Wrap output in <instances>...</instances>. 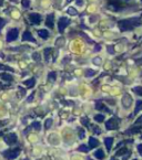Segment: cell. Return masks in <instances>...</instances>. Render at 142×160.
<instances>
[{"instance_id": "29", "label": "cell", "mask_w": 142, "mask_h": 160, "mask_svg": "<svg viewBox=\"0 0 142 160\" xmlns=\"http://www.w3.org/2000/svg\"><path fill=\"white\" fill-rule=\"evenodd\" d=\"M126 152H128V150H126V148H122V149H120L119 151H117V156H122L123 153H126Z\"/></svg>"}, {"instance_id": "24", "label": "cell", "mask_w": 142, "mask_h": 160, "mask_svg": "<svg viewBox=\"0 0 142 160\" xmlns=\"http://www.w3.org/2000/svg\"><path fill=\"white\" fill-rule=\"evenodd\" d=\"M134 93L138 95H140V96H142V86H138V87H134L133 88Z\"/></svg>"}, {"instance_id": "2", "label": "cell", "mask_w": 142, "mask_h": 160, "mask_svg": "<svg viewBox=\"0 0 142 160\" xmlns=\"http://www.w3.org/2000/svg\"><path fill=\"white\" fill-rule=\"evenodd\" d=\"M19 153H20V149L17 148V149H11V150H7V151H5L3 152V156H5L8 160H12V159H15V158L18 157Z\"/></svg>"}, {"instance_id": "44", "label": "cell", "mask_w": 142, "mask_h": 160, "mask_svg": "<svg viewBox=\"0 0 142 160\" xmlns=\"http://www.w3.org/2000/svg\"><path fill=\"white\" fill-rule=\"evenodd\" d=\"M82 123H83V125L88 126V121H87V119H82Z\"/></svg>"}, {"instance_id": "11", "label": "cell", "mask_w": 142, "mask_h": 160, "mask_svg": "<svg viewBox=\"0 0 142 160\" xmlns=\"http://www.w3.org/2000/svg\"><path fill=\"white\" fill-rule=\"evenodd\" d=\"M104 144H105L107 149L110 151L111 147H112V145H113V138H112V137H107V138L104 139Z\"/></svg>"}, {"instance_id": "26", "label": "cell", "mask_w": 142, "mask_h": 160, "mask_svg": "<svg viewBox=\"0 0 142 160\" xmlns=\"http://www.w3.org/2000/svg\"><path fill=\"white\" fill-rule=\"evenodd\" d=\"M95 74V71H93V70H87L86 71V76L87 77H91V76H93Z\"/></svg>"}, {"instance_id": "31", "label": "cell", "mask_w": 142, "mask_h": 160, "mask_svg": "<svg viewBox=\"0 0 142 160\" xmlns=\"http://www.w3.org/2000/svg\"><path fill=\"white\" fill-rule=\"evenodd\" d=\"M92 130H93V133H95V134H97V135H99V134L101 133L100 128H98L97 126H93V127H92Z\"/></svg>"}, {"instance_id": "33", "label": "cell", "mask_w": 142, "mask_h": 160, "mask_svg": "<svg viewBox=\"0 0 142 160\" xmlns=\"http://www.w3.org/2000/svg\"><path fill=\"white\" fill-rule=\"evenodd\" d=\"M84 136H86V133H84L83 129H79V137L80 138H84Z\"/></svg>"}, {"instance_id": "4", "label": "cell", "mask_w": 142, "mask_h": 160, "mask_svg": "<svg viewBox=\"0 0 142 160\" xmlns=\"http://www.w3.org/2000/svg\"><path fill=\"white\" fill-rule=\"evenodd\" d=\"M70 23V20H69L68 18H64V17H62V18L59 19L58 21V29L60 32H63V30L66 29V27L68 26V24Z\"/></svg>"}, {"instance_id": "23", "label": "cell", "mask_w": 142, "mask_h": 160, "mask_svg": "<svg viewBox=\"0 0 142 160\" xmlns=\"http://www.w3.org/2000/svg\"><path fill=\"white\" fill-rule=\"evenodd\" d=\"M78 150L81 151V152H88V151H89V148H88L86 145H81V146L78 148Z\"/></svg>"}, {"instance_id": "8", "label": "cell", "mask_w": 142, "mask_h": 160, "mask_svg": "<svg viewBox=\"0 0 142 160\" xmlns=\"http://www.w3.org/2000/svg\"><path fill=\"white\" fill-rule=\"evenodd\" d=\"M132 104V97L129 94H124L122 97V105L124 108H129Z\"/></svg>"}, {"instance_id": "28", "label": "cell", "mask_w": 142, "mask_h": 160, "mask_svg": "<svg viewBox=\"0 0 142 160\" xmlns=\"http://www.w3.org/2000/svg\"><path fill=\"white\" fill-rule=\"evenodd\" d=\"M51 125H52V119H51V118H49V119H47V120H46V125H45L46 129L50 128Z\"/></svg>"}, {"instance_id": "3", "label": "cell", "mask_w": 142, "mask_h": 160, "mask_svg": "<svg viewBox=\"0 0 142 160\" xmlns=\"http://www.w3.org/2000/svg\"><path fill=\"white\" fill-rule=\"evenodd\" d=\"M19 35V31L18 29H11L8 31V33H7V41L8 42H12V41H15V40H17V38H18Z\"/></svg>"}, {"instance_id": "22", "label": "cell", "mask_w": 142, "mask_h": 160, "mask_svg": "<svg viewBox=\"0 0 142 160\" xmlns=\"http://www.w3.org/2000/svg\"><path fill=\"white\" fill-rule=\"evenodd\" d=\"M67 12H68L69 14H70V16H76L77 13H78V12H77V10H76V9H74V8H72V7H70V8H68V9H67Z\"/></svg>"}, {"instance_id": "51", "label": "cell", "mask_w": 142, "mask_h": 160, "mask_svg": "<svg viewBox=\"0 0 142 160\" xmlns=\"http://www.w3.org/2000/svg\"><path fill=\"white\" fill-rule=\"evenodd\" d=\"M141 1H142V0H141Z\"/></svg>"}, {"instance_id": "30", "label": "cell", "mask_w": 142, "mask_h": 160, "mask_svg": "<svg viewBox=\"0 0 142 160\" xmlns=\"http://www.w3.org/2000/svg\"><path fill=\"white\" fill-rule=\"evenodd\" d=\"M92 62H93V63H95V65H100V63H101V59H100V58H95Z\"/></svg>"}, {"instance_id": "45", "label": "cell", "mask_w": 142, "mask_h": 160, "mask_svg": "<svg viewBox=\"0 0 142 160\" xmlns=\"http://www.w3.org/2000/svg\"><path fill=\"white\" fill-rule=\"evenodd\" d=\"M99 50H100V45H95V51H99Z\"/></svg>"}, {"instance_id": "14", "label": "cell", "mask_w": 142, "mask_h": 160, "mask_svg": "<svg viewBox=\"0 0 142 160\" xmlns=\"http://www.w3.org/2000/svg\"><path fill=\"white\" fill-rule=\"evenodd\" d=\"M0 77L3 80V81H12V75L9 73H0Z\"/></svg>"}, {"instance_id": "40", "label": "cell", "mask_w": 142, "mask_h": 160, "mask_svg": "<svg viewBox=\"0 0 142 160\" xmlns=\"http://www.w3.org/2000/svg\"><path fill=\"white\" fill-rule=\"evenodd\" d=\"M97 21V17H91V18H90V22H91V23H93V22H95Z\"/></svg>"}, {"instance_id": "43", "label": "cell", "mask_w": 142, "mask_h": 160, "mask_svg": "<svg viewBox=\"0 0 142 160\" xmlns=\"http://www.w3.org/2000/svg\"><path fill=\"white\" fill-rule=\"evenodd\" d=\"M137 64H139V65H142V58H141V59H138V60H137Z\"/></svg>"}, {"instance_id": "36", "label": "cell", "mask_w": 142, "mask_h": 160, "mask_svg": "<svg viewBox=\"0 0 142 160\" xmlns=\"http://www.w3.org/2000/svg\"><path fill=\"white\" fill-rule=\"evenodd\" d=\"M55 43H57V45H62V43H63V39H62V38H60L59 40H57V42H55Z\"/></svg>"}, {"instance_id": "15", "label": "cell", "mask_w": 142, "mask_h": 160, "mask_svg": "<svg viewBox=\"0 0 142 160\" xmlns=\"http://www.w3.org/2000/svg\"><path fill=\"white\" fill-rule=\"evenodd\" d=\"M95 108L98 110H101V112H104V113H110V109L108 107H105L103 104H97L95 105Z\"/></svg>"}, {"instance_id": "48", "label": "cell", "mask_w": 142, "mask_h": 160, "mask_svg": "<svg viewBox=\"0 0 142 160\" xmlns=\"http://www.w3.org/2000/svg\"><path fill=\"white\" fill-rule=\"evenodd\" d=\"M70 1H71V0H67V2H70Z\"/></svg>"}, {"instance_id": "35", "label": "cell", "mask_w": 142, "mask_h": 160, "mask_svg": "<svg viewBox=\"0 0 142 160\" xmlns=\"http://www.w3.org/2000/svg\"><path fill=\"white\" fill-rule=\"evenodd\" d=\"M108 52L110 53V54H113V53H114V47H108Z\"/></svg>"}, {"instance_id": "13", "label": "cell", "mask_w": 142, "mask_h": 160, "mask_svg": "<svg viewBox=\"0 0 142 160\" xmlns=\"http://www.w3.org/2000/svg\"><path fill=\"white\" fill-rule=\"evenodd\" d=\"M38 34L40 35V38H42V39H45V40L49 38V32H48L47 30H45V29L39 30V31H38Z\"/></svg>"}, {"instance_id": "18", "label": "cell", "mask_w": 142, "mask_h": 160, "mask_svg": "<svg viewBox=\"0 0 142 160\" xmlns=\"http://www.w3.org/2000/svg\"><path fill=\"white\" fill-rule=\"evenodd\" d=\"M24 84L27 85L28 87H32V86H34V84H36V80L32 77V79H30V80H27V81H24Z\"/></svg>"}, {"instance_id": "32", "label": "cell", "mask_w": 142, "mask_h": 160, "mask_svg": "<svg viewBox=\"0 0 142 160\" xmlns=\"http://www.w3.org/2000/svg\"><path fill=\"white\" fill-rule=\"evenodd\" d=\"M5 24H6V20L2 18H0V31H1V29L5 27Z\"/></svg>"}, {"instance_id": "19", "label": "cell", "mask_w": 142, "mask_h": 160, "mask_svg": "<svg viewBox=\"0 0 142 160\" xmlns=\"http://www.w3.org/2000/svg\"><path fill=\"white\" fill-rule=\"evenodd\" d=\"M104 115L103 114H99V115H95V120L98 121V123H102L103 120H104Z\"/></svg>"}, {"instance_id": "25", "label": "cell", "mask_w": 142, "mask_h": 160, "mask_svg": "<svg viewBox=\"0 0 142 160\" xmlns=\"http://www.w3.org/2000/svg\"><path fill=\"white\" fill-rule=\"evenodd\" d=\"M32 127H33L36 130H40V128H41V125H40L39 121H33V123H32Z\"/></svg>"}, {"instance_id": "41", "label": "cell", "mask_w": 142, "mask_h": 160, "mask_svg": "<svg viewBox=\"0 0 142 160\" xmlns=\"http://www.w3.org/2000/svg\"><path fill=\"white\" fill-rule=\"evenodd\" d=\"M140 123H142V116H140L137 119V121H135V124H140Z\"/></svg>"}, {"instance_id": "47", "label": "cell", "mask_w": 142, "mask_h": 160, "mask_svg": "<svg viewBox=\"0 0 142 160\" xmlns=\"http://www.w3.org/2000/svg\"><path fill=\"white\" fill-rule=\"evenodd\" d=\"M111 160H118V159H116V158H112V159H111Z\"/></svg>"}, {"instance_id": "10", "label": "cell", "mask_w": 142, "mask_h": 160, "mask_svg": "<svg viewBox=\"0 0 142 160\" xmlns=\"http://www.w3.org/2000/svg\"><path fill=\"white\" fill-rule=\"evenodd\" d=\"M46 24H47V27H49L50 29L53 28V26H55V16H53L52 13H51V14H48L47 20H46Z\"/></svg>"}, {"instance_id": "39", "label": "cell", "mask_w": 142, "mask_h": 160, "mask_svg": "<svg viewBox=\"0 0 142 160\" xmlns=\"http://www.w3.org/2000/svg\"><path fill=\"white\" fill-rule=\"evenodd\" d=\"M33 96H34V93H31V95L28 97V100H28V102H31V100H33Z\"/></svg>"}, {"instance_id": "5", "label": "cell", "mask_w": 142, "mask_h": 160, "mask_svg": "<svg viewBox=\"0 0 142 160\" xmlns=\"http://www.w3.org/2000/svg\"><path fill=\"white\" fill-rule=\"evenodd\" d=\"M105 127H107V129H109V130L117 129L118 128V121H117V119L116 118H111V119H109V120L105 123Z\"/></svg>"}, {"instance_id": "37", "label": "cell", "mask_w": 142, "mask_h": 160, "mask_svg": "<svg viewBox=\"0 0 142 160\" xmlns=\"http://www.w3.org/2000/svg\"><path fill=\"white\" fill-rule=\"evenodd\" d=\"M0 70H9V71H11L10 67H8V66H5V65H0Z\"/></svg>"}, {"instance_id": "6", "label": "cell", "mask_w": 142, "mask_h": 160, "mask_svg": "<svg viewBox=\"0 0 142 160\" xmlns=\"http://www.w3.org/2000/svg\"><path fill=\"white\" fill-rule=\"evenodd\" d=\"M17 140H18V138H17V135H16V134H13V133H11V134L6 135V136H5V141L7 142L8 145L16 144Z\"/></svg>"}, {"instance_id": "20", "label": "cell", "mask_w": 142, "mask_h": 160, "mask_svg": "<svg viewBox=\"0 0 142 160\" xmlns=\"http://www.w3.org/2000/svg\"><path fill=\"white\" fill-rule=\"evenodd\" d=\"M142 108V100H138L137 105H135V109H134V114H138L140 112V109Z\"/></svg>"}, {"instance_id": "50", "label": "cell", "mask_w": 142, "mask_h": 160, "mask_svg": "<svg viewBox=\"0 0 142 160\" xmlns=\"http://www.w3.org/2000/svg\"><path fill=\"white\" fill-rule=\"evenodd\" d=\"M134 160H137V159H134Z\"/></svg>"}, {"instance_id": "49", "label": "cell", "mask_w": 142, "mask_h": 160, "mask_svg": "<svg viewBox=\"0 0 142 160\" xmlns=\"http://www.w3.org/2000/svg\"><path fill=\"white\" fill-rule=\"evenodd\" d=\"M1 125H2V124H1V123H0V126H1Z\"/></svg>"}, {"instance_id": "27", "label": "cell", "mask_w": 142, "mask_h": 160, "mask_svg": "<svg viewBox=\"0 0 142 160\" xmlns=\"http://www.w3.org/2000/svg\"><path fill=\"white\" fill-rule=\"evenodd\" d=\"M21 5H22L24 8H28L30 6V1L29 0H21Z\"/></svg>"}, {"instance_id": "16", "label": "cell", "mask_w": 142, "mask_h": 160, "mask_svg": "<svg viewBox=\"0 0 142 160\" xmlns=\"http://www.w3.org/2000/svg\"><path fill=\"white\" fill-rule=\"evenodd\" d=\"M95 157L97 158V159H103L104 158V152H103V150L102 149H99V150H97V151L95 152Z\"/></svg>"}, {"instance_id": "38", "label": "cell", "mask_w": 142, "mask_h": 160, "mask_svg": "<svg viewBox=\"0 0 142 160\" xmlns=\"http://www.w3.org/2000/svg\"><path fill=\"white\" fill-rule=\"evenodd\" d=\"M138 151L140 152V155H142V144L138 145Z\"/></svg>"}, {"instance_id": "21", "label": "cell", "mask_w": 142, "mask_h": 160, "mask_svg": "<svg viewBox=\"0 0 142 160\" xmlns=\"http://www.w3.org/2000/svg\"><path fill=\"white\" fill-rule=\"evenodd\" d=\"M55 77H57V73L55 72H50V73L48 74V80H50L51 82H55Z\"/></svg>"}, {"instance_id": "46", "label": "cell", "mask_w": 142, "mask_h": 160, "mask_svg": "<svg viewBox=\"0 0 142 160\" xmlns=\"http://www.w3.org/2000/svg\"><path fill=\"white\" fill-rule=\"evenodd\" d=\"M3 5V0H0V6H2Z\"/></svg>"}, {"instance_id": "12", "label": "cell", "mask_w": 142, "mask_h": 160, "mask_svg": "<svg viewBox=\"0 0 142 160\" xmlns=\"http://www.w3.org/2000/svg\"><path fill=\"white\" fill-rule=\"evenodd\" d=\"M89 145L91 148H95L99 146V141H98V139L93 138V137H90L89 138Z\"/></svg>"}, {"instance_id": "17", "label": "cell", "mask_w": 142, "mask_h": 160, "mask_svg": "<svg viewBox=\"0 0 142 160\" xmlns=\"http://www.w3.org/2000/svg\"><path fill=\"white\" fill-rule=\"evenodd\" d=\"M51 52H52V49H51V47H47V49H45L43 53H45L46 61H49V59H50V55H51Z\"/></svg>"}, {"instance_id": "7", "label": "cell", "mask_w": 142, "mask_h": 160, "mask_svg": "<svg viewBox=\"0 0 142 160\" xmlns=\"http://www.w3.org/2000/svg\"><path fill=\"white\" fill-rule=\"evenodd\" d=\"M29 20L31 21V23L33 24H39L41 22L42 18L39 13H30L29 14Z\"/></svg>"}, {"instance_id": "42", "label": "cell", "mask_w": 142, "mask_h": 160, "mask_svg": "<svg viewBox=\"0 0 142 160\" xmlns=\"http://www.w3.org/2000/svg\"><path fill=\"white\" fill-rule=\"evenodd\" d=\"M77 5H78V6H82V5H83V1H82V0H77Z\"/></svg>"}, {"instance_id": "1", "label": "cell", "mask_w": 142, "mask_h": 160, "mask_svg": "<svg viewBox=\"0 0 142 160\" xmlns=\"http://www.w3.org/2000/svg\"><path fill=\"white\" fill-rule=\"evenodd\" d=\"M140 24V18H130V19H124V20H120L118 22L119 29L121 31H128V30L134 29L137 26Z\"/></svg>"}, {"instance_id": "34", "label": "cell", "mask_w": 142, "mask_h": 160, "mask_svg": "<svg viewBox=\"0 0 142 160\" xmlns=\"http://www.w3.org/2000/svg\"><path fill=\"white\" fill-rule=\"evenodd\" d=\"M32 58H33L34 60L39 61V60H40V55L38 54V52H36V53H33V55H32Z\"/></svg>"}, {"instance_id": "9", "label": "cell", "mask_w": 142, "mask_h": 160, "mask_svg": "<svg viewBox=\"0 0 142 160\" xmlns=\"http://www.w3.org/2000/svg\"><path fill=\"white\" fill-rule=\"evenodd\" d=\"M22 41H30V42L36 43V39L32 37L30 31H24V33L22 34Z\"/></svg>"}]
</instances>
